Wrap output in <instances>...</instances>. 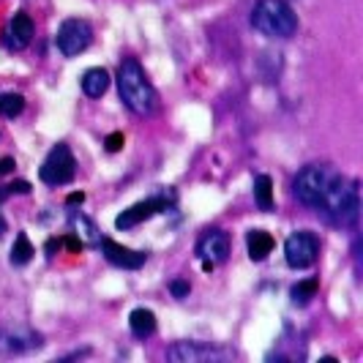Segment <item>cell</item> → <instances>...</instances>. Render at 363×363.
Here are the masks:
<instances>
[{
    "instance_id": "obj_1",
    "label": "cell",
    "mask_w": 363,
    "mask_h": 363,
    "mask_svg": "<svg viewBox=\"0 0 363 363\" xmlns=\"http://www.w3.org/2000/svg\"><path fill=\"white\" fill-rule=\"evenodd\" d=\"M292 189L301 205L323 213L336 227H355L361 218V183L347 181L330 164H306Z\"/></svg>"
},
{
    "instance_id": "obj_2",
    "label": "cell",
    "mask_w": 363,
    "mask_h": 363,
    "mask_svg": "<svg viewBox=\"0 0 363 363\" xmlns=\"http://www.w3.org/2000/svg\"><path fill=\"white\" fill-rule=\"evenodd\" d=\"M118 93H121V101L134 115H153L156 112L159 96H156V88L150 85L145 69L137 57H126L118 66Z\"/></svg>"
},
{
    "instance_id": "obj_3",
    "label": "cell",
    "mask_w": 363,
    "mask_h": 363,
    "mask_svg": "<svg viewBox=\"0 0 363 363\" xmlns=\"http://www.w3.org/2000/svg\"><path fill=\"white\" fill-rule=\"evenodd\" d=\"M252 28L268 38H292L298 30V14L287 0H257L252 9Z\"/></svg>"
},
{
    "instance_id": "obj_4",
    "label": "cell",
    "mask_w": 363,
    "mask_h": 363,
    "mask_svg": "<svg viewBox=\"0 0 363 363\" xmlns=\"http://www.w3.org/2000/svg\"><path fill=\"white\" fill-rule=\"evenodd\" d=\"M172 205H175V191H172V189H159L153 197L134 202V205L126 208L123 213H118L115 227H118V230H131V227L143 224V221H147V218H153V216H159V213H164V211H169Z\"/></svg>"
},
{
    "instance_id": "obj_5",
    "label": "cell",
    "mask_w": 363,
    "mask_h": 363,
    "mask_svg": "<svg viewBox=\"0 0 363 363\" xmlns=\"http://www.w3.org/2000/svg\"><path fill=\"white\" fill-rule=\"evenodd\" d=\"M74 175H77V162H74L72 147L66 143H57L47 153L44 164L38 167V178L47 186H66V183L74 181Z\"/></svg>"
},
{
    "instance_id": "obj_6",
    "label": "cell",
    "mask_w": 363,
    "mask_h": 363,
    "mask_svg": "<svg viewBox=\"0 0 363 363\" xmlns=\"http://www.w3.org/2000/svg\"><path fill=\"white\" fill-rule=\"evenodd\" d=\"M93 41V28L91 22L79 17H72L66 22H60L57 33H55V47L63 57H77L79 52H85Z\"/></svg>"
},
{
    "instance_id": "obj_7",
    "label": "cell",
    "mask_w": 363,
    "mask_h": 363,
    "mask_svg": "<svg viewBox=\"0 0 363 363\" xmlns=\"http://www.w3.org/2000/svg\"><path fill=\"white\" fill-rule=\"evenodd\" d=\"M320 257V238L309 230H298L284 240V259L295 271H306Z\"/></svg>"
},
{
    "instance_id": "obj_8",
    "label": "cell",
    "mask_w": 363,
    "mask_h": 363,
    "mask_svg": "<svg viewBox=\"0 0 363 363\" xmlns=\"http://www.w3.org/2000/svg\"><path fill=\"white\" fill-rule=\"evenodd\" d=\"M167 358L175 363H205V361H233L235 352L230 347H213L205 342H175L167 350Z\"/></svg>"
},
{
    "instance_id": "obj_9",
    "label": "cell",
    "mask_w": 363,
    "mask_h": 363,
    "mask_svg": "<svg viewBox=\"0 0 363 363\" xmlns=\"http://www.w3.org/2000/svg\"><path fill=\"white\" fill-rule=\"evenodd\" d=\"M44 345V336L25 325H0V355H25Z\"/></svg>"
},
{
    "instance_id": "obj_10",
    "label": "cell",
    "mask_w": 363,
    "mask_h": 363,
    "mask_svg": "<svg viewBox=\"0 0 363 363\" xmlns=\"http://www.w3.org/2000/svg\"><path fill=\"white\" fill-rule=\"evenodd\" d=\"M194 252L202 259V268L211 273L216 265L227 262V257H230V235L224 230H218V227L205 230L200 235V240H197V249Z\"/></svg>"
},
{
    "instance_id": "obj_11",
    "label": "cell",
    "mask_w": 363,
    "mask_h": 363,
    "mask_svg": "<svg viewBox=\"0 0 363 363\" xmlns=\"http://www.w3.org/2000/svg\"><path fill=\"white\" fill-rule=\"evenodd\" d=\"M36 36V25L28 11H17L14 17L9 19L6 30H3V47L11 50V52H22L30 47V41Z\"/></svg>"
},
{
    "instance_id": "obj_12",
    "label": "cell",
    "mask_w": 363,
    "mask_h": 363,
    "mask_svg": "<svg viewBox=\"0 0 363 363\" xmlns=\"http://www.w3.org/2000/svg\"><path fill=\"white\" fill-rule=\"evenodd\" d=\"M101 255L107 259L109 265H115V268H123V271H140L143 265L147 262V252H134V249H128V246H121V243H115V240H109V238H101Z\"/></svg>"
},
{
    "instance_id": "obj_13",
    "label": "cell",
    "mask_w": 363,
    "mask_h": 363,
    "mask_svg": "<svg viewBox=\"0 0 363 363\" xmlns=\"http://www.w3.org/2000/svg\"><path fill=\"white\" fill-rule=\"evenodd\" d=\"M79 85H82V93L88 99H101L109 88V72L101 69V66H93V69H88V72L82 74Z\"/></svg>"
},
{
    "instance_id": "obj_14",
    "label": "cell",
    "mask_w": 363,
    "mask_h": 363,
    "mask_svg": "<svg viewBox=\"0 0 363 363\" xmlns=\"http://www.w3.org/2000/svg\"><path fill=\"white\" fill-rule=\"evenodd\" d=\"M273 246H276V240H273V235L265 233V230H252V233L246 235V249H249V257H252L255 262H262V259L273 252Z\"/></svg>"
},
{
    "instance_id": "obj_15",
    "label": "cell",
    "mask_w": 363,
    "mask_h": 363,
    "mask_svg": "<svg viewBox=\"0 0 363 363\" xmlns=\"http://www.w3.org/2000/svg\"><path fill=\"white\" fill-rule=\"evenodd\" d=\"M128 328H131V333L137 339H147V336L156 333V314L145 309V306H140V309H134L128 314Z\"/></svg>"
},
{
    "instance_id": "obj_16",
    "label": "cell",
    "mask_w": 363,
    "mask_h": 363,
    "mask_svg": "<svg viewBox=\"0 0 363 363\" xmlns=\"http://www.w3.org/2000/svg\"><path fill=\"white\" fill-rule=\"evenodd\" d=\"M72 227H74V235L82 240V246H99V243H101V233H99V227H96L88 216L74 213Z\"/></svg>"
},
{
    "instance_id": "obj_17",
    "label": "cell",
    "mask_w": 363,
    "mask_h": 363,
    "mask_svg": "<svg viewBox=\"0 0 363 363\" xmlns=\"http://www.w3.org/2000/svg\"><path fill=\"white\" fill-rule=\"evenodd\" d=\"M33 255H36V249H33L30 238L25 235V233H19V235L14 238L11 255H9V259H11V265H14V268H25V265H28V262L33 259Z\"/></svg>"
},
{
    "instance_id": "obj_18",
    "label": "cell",
    "mask_w": 363,
    "mask_h": 363,
    "mask_svg": "<svg viewBox=\"0 0 363 363\" xmlns=\"http://www.w3.org/2000/svg\"><path fill=\"white\" fill-rule=\"evenodd\" d=\"M255 202L259 211H273V181L271 175H257L255 178Z\"/></svg>"
},
{
    "instance_id": "obj_19",
    "label": "cell",
    "mask_w": 363,
    "mask_h": 363,
    "mask_svg": "<svg viewBox=\"0 0 363 363\" xmlns=\"http://www.w3.org/2000/svg\"><path fill=\"white\" fill-rule=\"evenodd\" d=\"M317 290H320V279H314V276H311V279H303V281H298L290 292L292 303H295V306H306L311 298L317 295Z\"/></svg>"
},
{
    "instance_id": "obj_20",
    "label": "cell",
    "mask_w": 363,
    "mask_h": 363,
    "mask_svg": "<svg viewBox=\"0 0 363 363\" xmlns=\"http://www.w3.org/2000/svg\"><path fill=\"white\" fill-rule=\"evenodd\" d=\"M25 112V96L22 93H0V115L14 121Z\"/></svg>"
},
{
    "instance_id": "obj_21",
    "label": "cell",
    "mask_w": 363,
    "mask_h": 363,
    "mask_svg": "<svg viewBox=\"0 0 363 363\" xmlns=\"http://www.w3.org/2000/svg\"><path fill=\"white\" fill-rule=\"evenodd\" d=\"M169 292H172V298L183 301V298H189V292H191V284H189L186 279H172V281H169Z\"/></svg>"
},
{
    "instance_id": "obj_22",
    "label": "cell",
    "mask_w": 363,
    "mask_h": 363,
    "mask_svg": "<svg viewBox=\"0 0 363 363\" xmlns=\"http://www.w3.org/2000/svg\"><path fill=\"white\" fill-rule=\"evenodd\" d=\"M123 143H126V137H123V131H112L107 140H104V145H107L109 153H118L121 147H123Z\"/></svg>"
},
{
    "instance_id": "obj_23",
    "label": "cell",
    "mask_w": 363,
    "mask_h": 363,
    "mask_svg": "<svg viewBox=\"0 0 363 363\" xmlns=\"http://www.w3.org/2000/svg\"><path fill=\"white\" fill-rule=\"evenodd\" d=\"M11 194H30V183L28 181H17V183H9L6 186Z\"/></svg>"
},
{
    "instance_id": "obj_24",
    "label": "cell",
    "mask_w": 363,
    "mask_h": 363,
    "mask_svg": "<svg viewBox=\"0 0 363 363\" xmlns=\"http://www.w3.org/2000/svg\"><path fill=\"white\" fill-rule=\"evenodd\" d=\"M17 167V162L11 159V156H6V159H0V175H9L11 169Z\"/></svg>"
},
{
    "instance_id": "obj_25",
    "label": "cell",
    "mask_w": 363,
    "mask_h": 363,
    "mask_svg": "<svg viewBox=\"0 0 363 363\" xmlns=\"http://www.w3.org/2000/svg\"><path fill=\"white\" fill-rule=\"evenodd\" d=\"M82 200H85V194H82V191H74V194H69V205H77V202L82 205Z\"/></svg>"
},
{
    "instance_id": "obj_26",
    "label": "cell",
    "mask_w": 363,
    "mask_h": 363,
    "mask_svg": "<svg viewBox=\"0 0 363 363\" xmlns=\"http://www.w3.org/2000/svg\"><path fill=\"white\" fill-rule=\"evenodd\" d=\"M9 197H11V191H9L6 186H0V202H6Z\"/></svg>"
},
{
    "instance_id": "obj_27",
    "label": "cell",
    "mask_w": 363,
    "mask_h": 363,
    "mask_svg": "<svg viewBox=\"0 0 363 363\" xmlns=\"http://www.w3.org/2000/svg\"><path fill=\"white\" fill-rule=\"evenodd\" d=\"M9 233V224H6V218H3V213H0V238Z\"/></svg>"
}]
</instances>
